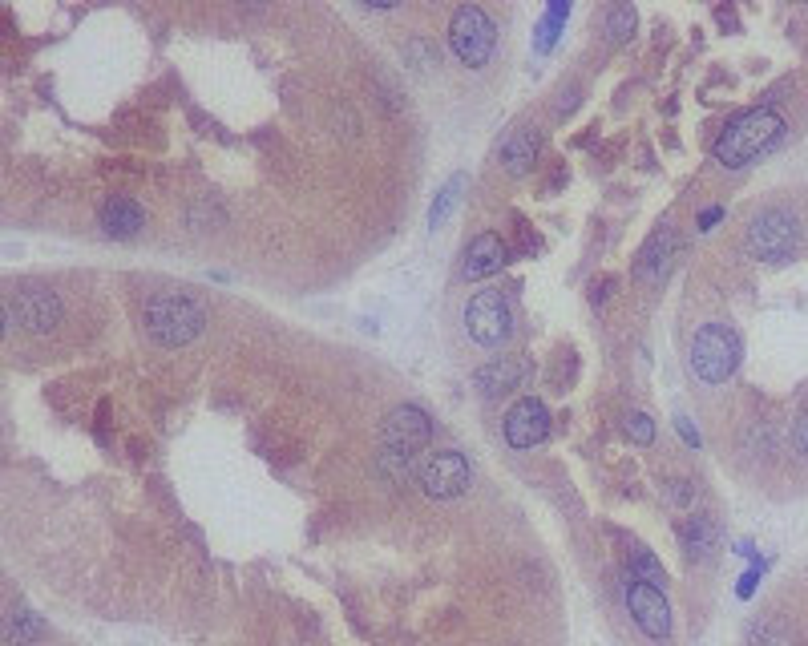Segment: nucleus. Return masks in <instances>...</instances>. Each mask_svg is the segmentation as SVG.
Returning a JSON list of instances; mask_svg holds the SVG:
<instances>
[{"label":"nucleus","instance_id":"nucleus-23","mask_svg":"<svg viewBox=\"0 0 808 646\" xmlns=\"http://www.w3.org/2000/svg\"><path fill=\"white\" fill-rule=\"evenodd\" d=\"M663 497H667V505L671 509H695V485L691 481H667L663 485Z\"/></svg>","mask_w":808,"mask_h":646},{"label":"nucleus","instance_id":"nucleus-9","mask_svg":"<svg viewBox=\"0 0 808 646\" xmlns=\"http://www.w3.org/2000/svg\"><path fill=\"white\" fill-rule=\"evenodd\" d=\"M623 594H627V610L635 618V626L651 638V642H667L671 634V606H667V594L647 586L643 578H631L623 582Z\"/></svg>","mask_w":808,"mask_h":646},{"label":"nucleus","instance_id":"nucleus-17","mask_svg":"<svg viewBox=\"0 0 808 646\" xmlns=\"http://www.w3.org/2000/svg\"><path fill=\"white\" fill-rule=\"evenodd\" d=\"M146 227V210L134 198H110L101 206V231L114 239H134Z\"/></svg>","mask_w":808,"mask_h":646},{"label":"nucleus","instance_id":"nucleus-4","mask_svg":"<svg viewBox=\"0 0 808 646\" xmlns=\"http://www.w3.org/2000/svg\"><path fill=\"white\" fill-rule=\"evenodd\" d=\"M744 247L760 263H788L800 247V219L788 206H764L752 214Z\"/></svg>","mask_w":808,"mask_h":646},{"label":"nucleus","instance_id":"nucleus-21","mask_svg":"<svg viewBox=\"0 0 808 646\" xmlns=\"http://www.w3.org/2000/svg\"><path fill=\"white\" fill-rule=\"evenodd\" d=\"M461 186H465V178L457 174V178H449V186L437 194V202H433V210H429V227L437 231L445 219H449V210L457 206V198H461Z\"/></svg>","mask_w":808,"mask_h":646},{"label":"nucleus","instance_id":"nucleus-22","mask_svg":"<svg viewBox=\"0 0 808 646\" xmlns=\"http://www.w3.org/2000/svg\"><path fill=\"white\" fill-rule=\"evenodd\" d=\"M606 33H611V41H627L635 33V9L631 5H615L611 13H606Z\"/></svg>","mask_w":808,"mask_h":646},{"label":"nucleus","instance_id":"nucleus-27","mask_svg":"<svg viewBox=\"0 0 808 646\" xmlns=\"http://www.w3.org/2000/svg\"><path fill=\"white\" fill-rule=\"evenodd\" d=\"M792 445H796V453L808 457V408L800 412V420H796V428H792Z\"/></svg>","mask_w":808,"mask_h":646},{"label":"nucleus","instance_id":"nucleus-14","mask_svg":"<svg viewBox=\"0 0 808 646\" xmlns=\"http://www.w3.org/2000/svg\"><path fill=\"white\" fill-rule=\"evenodd\" d=\"M671 255H675V231L663 223V227L643 243L639 259H635V275H639L643 283H659V279L667 275V267H671Z\"/></svg>","mask_w":808,"mask_h":646},{"label":"nucleus","instance_id":"nucleus-5","mask_svg":"<svg viewBox=\"0 0 808 646\" xmlns=\"http://www.w3.org/2000/svg\"><path fill=\"white\" fill-rule=\"evenodd\" d=\"M465 332L473 336V344L481 348H501L505 340L514 336V311L510 299L501 291H477L465 303Z\"/></svg>","mask_w":808,"mask_h":646},{"label":"nucleus","instance_id":"nucleus-7","mask_svg":"<svg viewBox=\"0 0 808 646\" xmlns=\"http://www.w3.org/2000/svg\"><path fill=\"white\" fill-rule=\"evenodd\" d=\"M417 485L429 497H437V501H453V497H461L473 485V473H469V461L457 449H437V453L421 457Z\"/></svg>","mask_w":808,"mask_h":646},{"label":"nucleus","instance_id":"nucleus-8","mask_svg":"<svg viewBox=\"0 0 808 646\" xmlns=\"http://www.w3.org/2000/svg\"><path fill=\"white\" fill-rule=\"evenodd\" d=\"M380 441H384V449L421 457V449L433 445V420H429V412L417 408V404H400V408H392V412L384 416Z\"/></svg>","mask_w":808,"mask_h":646},{"label":"nucleus","instance_id":"nucleus-15","mask_svg":"<svg viewBox=\"0 0 808 646\" xmlns=\"http://www.w3.org/2000/svg\"><path fill=\"white\" fill-rule=\"evenodd\" d=\"M505 259H510V247L501 243V235L485 231V235H477V239L469 243V251H465V275H469V279H489V275H497V271L505 267Z\"/></svg>","mask_w":808,"mask_h":646},{"label":"nucleus","instance_id":"nucleus-1","mask_svg":"<svg viewBox=\"0 0 808 646\" xmlns=\"http://www.w3.org/2000/svg\"><path fill=\"white\" fill-rule=\"evenodd\" d=\"M784 134V118L776 110H768V105H760V110H748L740 114L716 142V162L728 166V170H740L748 162H756L764 150H772Z\"/></svg>","mask_w":808,"mask_h":646},{"label":"nucleus","instance_id":"nucleus-28","mask_svg":"<svg viewBox=\"0 0 808 646\" xmlns=\"http://www.w3.org/2000/svg\"><path fill=\"white\" fill-rule=\"evenodd\" d=\"M720 214H724L720 206H707V210H703V219H699V231H712V227L720 223Z\"/></svg>","mask_w":808,"mask_h":646},{"label":"nucleus","instance_id":"nucleus-2","mask_svg":"<svg viewBox=\"0 0 808 646\" xmlns=\"http://www.w3.org/2000/svg\"><path fill=\"white\" fill-rule=\"evenodd\" d=\"M202 328H207V311L182 291H162L146 303V336L162 348H182L198 340Z\"/></svg>","mask_w":808,"mask_h":646},{"label":"nucleus","instance_id":"nucleus-10","mask_svg":"<svg viewBox=\"0 0 808 646\" xmlns=\"http://www.w3.org/2000/svg\"><path fill=\"white\" fill-rule=\"evenodd\" d=\"M546 437H550V412L538 396H522L505 412V441H510V449H534Z\"/></svg>","mask_w":808,"mask_h":646},{"label":"nucleus","instance_id":"nucleus-3","mask_svg":"<svg viewBox=\"0 0 808 646\" xmlns=\"http://www.w3.org/2000/svg\"><path fill=\"white\" fill-rule=\"evenodd\" d=\"M740 356H744V344H740L736 328H728V323H703L691 340L687 364L703 384H724L736 376Z\"/></svg>","mask_w":808,"mask_h":646},{"label":"nucleus","instance_id":"nucleus-6","mask_svg":"<svg viewBox=\"0 0 808 646\" xmlns=\"http://www.w3.org/2000/svg\"><path fill=\"white\" fill-rule=\"evenodd\" d=\"M493 41H497V33H493V21H489V13L481 5H461L453 13V21H449V45H453V53H457L461 65L481 69L489 61V53H493Z\"/></svg>","mask_w":808,"mask_h":646},{"label":"nucleus","instance_id":"nucleus-25","mask_svg":"<svg viewBox=\"0 0 808 646\" xmlns=\"http://www.w3.org/2000/svg\"><path fill=\"white\" fill-rule=\"evenodd\" d=\"M570 17V5H554L550 13H546V21H542V29H538V49H550L554 45V37H558V25Z\"/></svg>","mask_w":808,"mask_h":646},{"label":"nucleus","instance_id":"nucleus-12","mask_svg":"<svg viewBox=\"0 0 808 646\" xmlns=\"http://www.w3.org/2000/svg\"><path fill=\"white\" fill-rule=\"evenodd\" d=\"M526 376H530V364H526V360H518V356H501V360L481 364V368L473 372V384H477V392H481L485 400H497V396H505V392L522 388Z\"/></svg>","mask_w":808,"mask_h":646},{"label":"nucleus","instance_id":"nucleus-18","mask_svg":"<svg viewBox=\"0 0 808 646\" xmlns=\"http://www.w3.org/2000/svg\"><path fill=\"white\" fill-rule=\"evenodd\" d=\"M627 566H631V578H643L647 586L667 590V570H663V562H659L651 550H643L639 542L627 546Z\"/></svg>","mask_w":808,"mask_h":646},{"label":"nucleus","instance_id":"nucleus-13","mask_svg":"<svg viewBox=\"0 0 808 646\" xmlns=\"http://www.w3.org/2000/svg\"><path fill=\"white\" fill-rule=\"evenodd\" d=\"M538 150H542V134H538L534 126L514 130L510 138L501 142V166H505V174L526 178V174L534 170V162H538Z\"/></svg>","mask_w":808,"mask_h":646},{"label":"nucleus","instance_id":"nucleus-19","mask_svg":"<svg viewBox=\"0 0 808 646\" xmlns=\"http://www.w3.org/2000/svg\"><path fill=\"white\" fill-rule=\"evenodd\" d=\"M744 646H796V634L784 618H760L748 626Z\"/></svg>","mask_w":808,"mask_h":646},{"label":"nucleus","instance_id":"nucleus-26","mask_svg":"<svg viewBox=\"0 0 808 646\" xmlns=\"http://www.w3.org/2000/svg\"><path fill=\"white\" fill-rule=\"evenodd\" d=\"M760 578H764V562H752V566H748V574L740 578L736 594H740V598H752V594H756V582H760Z\"/></svg>","mask_w":808,"mask_h":646},{"label":"nucleus","instance_id":"nucleus-24","mask_svg":"<svg viewBox=\"0 0 808 646\" xmlns=\"http://www.w3.org/2000/svg\"><path fill=\"white\" fill-rule=\"evenodd\" d=\"M627 437L635 445H651L655 441V420L647 412H627Z\"/></svg>","mask_w":808,"mask_h":646},{"label":"nucleus","instance_id":"nucleus-16","mask_svg":"<svg viewBox=\"0 0 808 646\" xmlns=\"http://www.w3.org/2000/svg\"><path fill=\"white\" fill-rule=\"evenodd\" d=\"M675 533H679L683 554H687V558H699V562H707V558L716 554V546H720V529H716V521H712V517H703V513L683 517Z\"/></svg>","mask_w":808,"mask_h":646},{"label":"nucleus","instance_id":"nucleus-20","mask_svg":"<svg viewBox=\"0 0 808 646\" xmlns=\"http://www.w3.org/2000/svg\"><path fill=\"white\" fill-rule=\"evenodd\" d=\"M45 634V622L33 614V610H13L9 614V626H5V638H9V646H29V642H37Z\"/></svg>","mask_w":808,"mask_h":646},{"label":"nucleus","instance_id":"nucleus-11","mask_svg":"<svg viewBox=\"0 0 808 646\" xmlns=\"http://www.w3.org/2000/svg\"><path fill=\"white\" fill-rule=\"evenodd\" d=\"M9 307H13V315H17L21 328H29V332H37V336L53 332L57 323H61V299H57L53 291H45V287H21V291L9 299Z\"/></svg>","mask_w":808,"mask_h":646},{"label":"nucleus","instance_id":"nucleus-29","mask_svg":"<svg viewBox=\"0 0 808 646\" xmlns=\"http://www.w3.org/2000/svg\"><path fill=\"white\" fill-rule=\"evenodd\" d=\"M675 424H679V433H683V441H687V445H695V449H699V433H695V428H691V424H687V416H675Z\"/></svg>","mask_w":808,"mask_h":646}]
</instances>
